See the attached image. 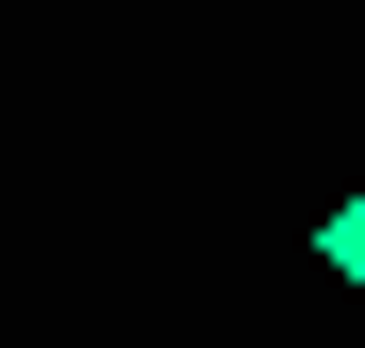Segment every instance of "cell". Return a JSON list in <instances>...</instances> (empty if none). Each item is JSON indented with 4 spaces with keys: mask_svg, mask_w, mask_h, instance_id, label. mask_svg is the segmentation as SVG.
<instances>
[{
    "mask_svg": "<svg viewBox=\"0 0 365 348\" xmlns=\"http://www.w3.org/2000/svg\"><path fill=\"white\" fill-rule=\"evenodd\" d=\"M316 265H332V282H349V299H365V183H349V199L316 216Z\"/></svg>",
    "mask_w": 365,
    "mask_h": 348,
    "instance_id": "cell-1",
    "label": "cell"
}]
</instances>
